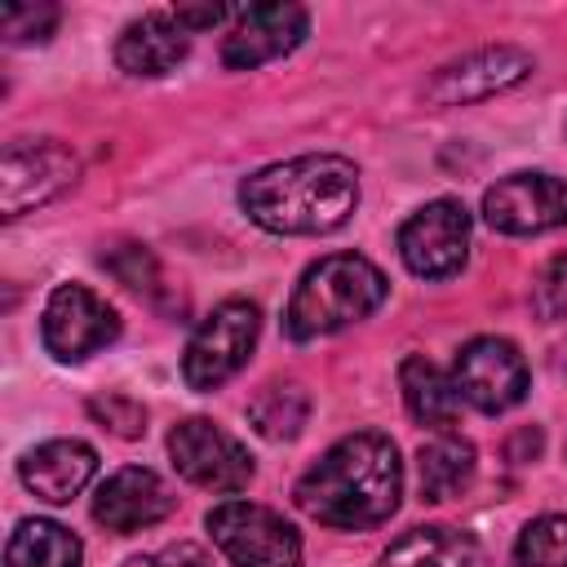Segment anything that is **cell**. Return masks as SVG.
I'll return each instance as SVG.
<instances>
[{
    "label": "cell",
    "mask_w": 567,
    "mask_h": 567,
    "mask_svg": "<svg viewBox=\"0 0 567 567\" xmlns=\"http://www.w3.org/2000/svg\"><path fill=\"white\" fill-rule=\"evenodd\" d=\"M532 75V58L514 44H496V49H478V53H465L461 62H447L425 97L434 106H465V102H483L492 93H505L514 84H523Z\"/></svg>",
    "instance_id": "5bb4252c"
},
{
    "label": "cell",
    "mask_w": 567,
    "mask_h": 567,
    "mask_svg": "<svg viewBox=\"0 0 567 567\" xmlns=\"http://www.w3.org/2000/svg\"><path fill=\"white\" fill-rule=\"evenodd\" d=\"M306 27H310V18L301 4H284V0L248 4L235 13L230 35L221 40V62L230 71H252L261 62H275L306 40Z\"/></svg>",
    "instance_id": "7c38bea8"
},
{
    "label": "cell",
    "mask_w": 567,
    "mask_h": 567,
    "mask_svg": "<svg viewBox=\"0 0 567 567\" xmlns=\"http://www.w3.org/2000/svg\"><path fill=\"white\" fill-rule=\"evenodd\" d=\"M173 18H177L186 31H204V27H217V22L226 18V9H221V4H182V9H173Z\"/></svg>",
    "instance_id": "4316f807"
},
{
    "label": "cell",
    "mask_w": 567,
    "mask_h": 567,
    "mask_svg": "<svg viewBox=\"0 0 567 567\" xmlns=\"http://www.w3.org/2000/svg\"><path fill=\"white\" fill-rule=\"evenodd\" d=\"M403 496V461L399 447L377 434H346L332 443L292 487L301 514L337 532H363L385 523Z\"/></svg>",
    "instance_id": "6da1fadb"
},
{
    "label": "cell",
    "mask_w": 567,
    "mask_h": 567,
    "mask_svg": "<svg viewBox=\"0 0 567 567\" xmlns=\"http://www.w3.org/2000/svg\"><path fill=\"white\" fill-rule=\"evenodd\" d=\"M452 381H456L461 403L496 416V412H509L514 403H523L527 359L505 337H474L461 346V354L452 363Z\"/></svg>",
    "instance_id": "30bf717a"
},
{
    "label": "cell",
    "mask_w": 567,
    "mask_h": 567,
    "mask_svg": "<svg viewBox=\"0 0 567 567\" xmlns=\"http://www.w3.org/2000/svg\"><path fill=\"white\" fill-rule=\"evenodd\" d=\"M474 470H478L474 443L461 439L456 430L434 434L416 452V483H421V496L425 501H452V496H461L474 483Z\"/></svg>",
    "instance_id": "d6986e66"
},
{
    "label": "cell",
    "mask_w": 567,
    "mask_h": 567,
    "mask_svg": "<svg viewBox=\"0 0 567 567\" xmlns=\"http://www.w3.org/2000/svg\"><path fill=\"white\" fill-rule=\"evenodd\" d=\"M80 177V159L71 146L53 142V137H18L4 146L0 159V208L4 217H22L40 204H49L53 195H62L66 186H75Z\"/></svg>",
    "instance_id": "52a82bcc"
},
{
    "label": "cell",
    "mask_w": 567,
    "mask_h": 567,
    "mask_svg": "<svg viewBox=\"0 0 567 567\" xmlns=\"http://www.w3.org/2000/svg\"><path fill=\"white\" fill-rule=\"evenodd\" d=\"M257 332H261V310L252 301L230 297V301L213 306V315H204L199 328L186 341V354H182L186 385L199 390V394L226 385L248 363V354L257 346Z\"/></svg>",
    "instance_id": "277c9868"
},
{
    "label": "cell",
    "mask_w": 567,
    "mask_h": 567,
    "mask_svg": "<svg viewBox=\"0 0 567 567\" xmlns=\"http://www.w3.org/2000/svg\"><path fill=\"white\" fill-rule=\"evenodd\" d=\"M164 567H213V558L199 549V545H190V540H177V545H164L159 554H155Z\"/></svg>",
    "instance_id": "484cf974"
},
{
    "label": "cell",
    "mask_w": 567,
    "mask_h": 567,
    "mask_svg": "<svg viewBox=\"0 0 567 567\" xmlns=\"http://www.w3.org/2000/svg\"><path fill=\"white\" fill-rule=\"evenodd\" d=\"M399 257L416 279H447L470 257V213L461 199H430L399 226Z\"/></svg>",
    "instance_id": "9c48e42d"
},
{
    "label": "cell",
    "mask_w": 567,
    "mask_h": 567,
    "mask_svg": "<svg viewBox=\"0 0 567 567\" xmlns=\"http://www.w3.org/2000/svg\"><path fill=\"white\" fill-rule=\"evenodd\" d=\"M84 545L53 518H22L4 545V567H80Z\"/></svg>",
    "instance_id": "ffe728a7"
},
{
    "label": "cell",
    "mask_w": 567,
    "mask_h": 567,
    "mask_svg": "<svg viewBox=\"0 0 567 567\" xmlns=\"http://www.w3.org/2000/svg\"><path fill=\"white\" fill-rule=\"evenodd\" d=\"M306 416H310V394H306L297 381H270V385H261L257 399L248 403L252 430H257L261 439H270V443L297 439L301 425H306Z\"/></svg>",
    "instance_id": "44dd1931"
},
{
    "label": "cell",
    "mask_w": 567,
    "mask_h": 567,
    "mask_svg": "<svg viewBox=\"0 0 567 567\" xmlns=\"http://www.w3.org/2000/svg\"><path fill=\"white\" fill-rule=\"evenodd\" d=\"M377 567H492L483 545L456 527H412L403 532Z\"/></svg>",
    "instance_id": "e0dca14e"
},
{
    "label": "cell",
    "mask_w": 567,
    "mask_h": 567,
    "mask_svg": "<svg viewBox=\"0 0 567 567\" xmlns=\"http://www.w3.org/2000/svg\"><path fill=\"white\" fill-rule=\"evenodd\" d=\"M190 53V31L173 13H142L115 40V66L128 75H168Z\"/></svg>",
    "instance_id": "2e32d148"
},
{
    "label": "cell",
    "mask_w": 567,
    "mask_h": 567,
    "mask_svg": "<svg viewBox=\"0 0 567 567\" xmlns=\"http://www.w3.org/2000/svg\"><path fill=\"white\" fill-rule=\"evenodd\" d=\"M514 567H567V514L532 518L514 540Z\"/></svg>",
    "instance_id": "7402d4cb"
},
{
    "label": "cell",
    "mask_w": 567,
    "mask_h": 567,
    "mask_svg": "<svg viewBox=\"0 0 567 567\" xmlns=\"http://www.w3.org/2000/svg\"><path fill=\"white\" fill-rule=\"evenodd\" d=\"M483 217L501 235H545L567 226V182L554 173H509L483 195Z\"/></svg>",
    "instance_id": "8fae6325"
},
{
    "label": "cell",
    "mask_w": 567,
    "mask_h": 567,
    "mask_svg": "<svg viewBox=\"0 0 567 567\" xmlns=\"http://www.w3.org/2000/svg\"><path fill=\"white\" fill-rule=\"evenodd\" d=\"M359 204V168L346 155H297L239 182V208L270 235H328Z\"/></svg>",
    "instance_id": "7a4b0ae2"
},
{
    "label": "cell",
    "mask_w": 567,
    "mask_h": 567,
    "mask_svg": "<svg viewBox=\"0 0 567 567\" xmlns=\"http://www.w3.org/2000/svg\"><path fill=\"white\" fill-rule=\"evenodd\" d=\"M97 474V452L84 439H49L18 461V478L49 505H66Z\"/></svg>",
    "instance_id": "9a60e30c"
},
{
    "label": "cell",
    "mask_w": 567,
    "mask_h": 567,
    "mask_svg": "<svg viewBox=\"0 0 567 567\" xmlns=\"http://www.w3.org/2000/svg\"><path fill=\"white\" fill-rule=\"evenodd\" d=\"M120 567H164L159 558H128V563H120Z\"/></svg>",
    "instance_id": "83f0119b"
},
{
    "label": "cell",
    "mask_w": 567,
    "mask_h": 567,
    "mask_svg": "<svg viewBox=\"0 0 567 567\" xmlns=\"http://www.w3.org/2000/svg\"><path fill=\"white\" fill-rule=\"evenodd\" d=\"M399 390H403V403L412 412L416 425H430L434 434L452 430L461 421V394H456V381L430 363L425 354H408L403 368H399Z\"/></svg>",
    "instance_id": "ac0fdd59"
},
{
    "label": "cell",
    "mask_w": 567,
    "mask_h": 567,
    "mask_svg": "<svg viewBox=\"0 0 567 567\" xmlns=\"http://www.w3.org/2000/svg\"><path fill=\"white\" fill-rule=\"evenodd\" d=\"M173 509H177L173 487L155 470H146V465H124L106 483H97V492H93V518L106 532H120V536L155 527Z\"/></svg>",
    "instance_id": "4fadbf2b"
},
{
    "label": "cell",
    "mask_w": 567,
    "mask_h": 567,
    "mask_svg": "<svg viewBox=\"0 0 567 567\" xmlns=\"http://www.w3.org/2000/svg\"><path fill=\"white\" fill-rule=\"evenodd\" d=\"M58 27V9L53 4H9L0 13V31L9 44H31V40H49Z\"/></svg>",
    "instance_id": "603a6c76"
},
{
    "label": "cell",
    "mask_w": 567,
    "mask_h": 567,
    "mask_svg": "<svg viewBox=\"0 0 567 567\" xmlns=\"http://www.w3.org/2000/svg\"><path fill=\"white\" fill-rule=\"evenodd\" d=\"M390 284L381 266H372L359 252H328L306 275L297 279L288 310H284V332L292 341H319L332 337L359 319H368L385 301Z\"/></svg>",
    "instance_id": "3957f363"
},
{
    "label": "cell",
    "mask_w": 567,
    "mask_h": 567,
    "mask_svg": "<svg viewBox=\"0 0 567 567\" xmlns=\"http://www.w3.org/2000/svg\"><path fill=\"white\" fill-rule=\"evenodd\" d=\"M168 456L177 465V474L204 492H244L252 483V456L248 447L226 434L221 425H213L208 416H186L168 430Z\"/></svg>",
    "instance_id": "8992f818"
},
{
    "label": "cell",
    "mask_w": 567,
    "mask_h": 567,
    "mask_svg": "<svg viewBox=\"0 0 567 567\" xmlns=\"http://www.w3.org/2000/svg\"><path fill=\"white\" fill-rule=\"evenodd\" d=\"M208 536L226 554L230 567H301L297 527L252 501H221L208 509Z\"/></svg>",
    "instance_id": "5b68a950"
},
{
    "label": "cell",
    "mask_w": 567,
    "mask_h": 567,
    "mask_svg": "<svg viewBox=\"0 0 567 567\" xmlns=\"http://www.w3.org/2000/svg\"><path fill=\"white\" fill-rule=\"evenodd\" d=\"M44 350L62 363H80L120 337V315L84 284H58L40 315Z\"/></svg>",
    "instance_id": "ba28073f"
},
{
    "label": "cell",
    "mask_w": 567,
    "mask_h": 567,
    "mask_svg": "<svg viewBox=\"0 0 567 567\" xmlns=\"http://www.w3.org/2000/svg\"><path fill=\"white\" fill-rule=\"evenodd\" d=\"M532 310L540 319H563L567 315V252L549 257L545 270L532 284Z\"/></svg>",
    "instance_id": "cb8c5ba5"
},
{
    "label": "cell",
    "mask_w": 567,
    "mask_h": 567,
    "mask_svg": "<svg viewBox=\"0 0 567 567\" xmlns=\"http://www.w3.org/2000/svg\"><path fill=\"white\" fill-rule=\"evenodd\" d=\"M89 412H93L111 434H120V439H137V434L146 430V408L133 403L128 394H97V399L89 403Z\"/></svg>",
    "instance_id": "d4e9b609"
}]
</instances>
